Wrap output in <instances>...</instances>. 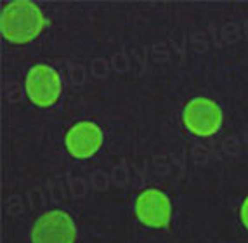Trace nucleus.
I'll list each match as a JSON object with an SVG mask.
<instances>
[{"label": "nucleus", "mask_w": 248, "mask_h": 243, "mask_svg": "<svg viewBox=\"0 0 248 243\" xmlns=\"http://www.w3.org/2000/svg\"><path fill=\"white\" fill-rule=\"evenodd\" d=\"M47 17L35 2L13 0L4 5L0 14V32L11 44H28L33 42L47 28Z\"/></svg>", "instance_id": "f257e3e1"}, {"label": "nucleus", "mask_w": 248, "mask_h": 243, "mask_svg": "<svg viewBox=\"0 0 248 243\" xmlns=\"http://www.w3.org/2000/svg\"><path fill=\"white\" fill-rule=\"evenodd\" d=\"M26 96L35 106L50 108L58 103L62 92L61 75L49 65H35L30 68L25 80Z\"/></svg>", "instance_id": "f03ea898"}, {"label": "nucleus", "mask_w": 248, "mask_h": 243, "mask_svg": "<svg viewBox=\"0 0 248 243\" xmlns=\"http://www.w3.org/2000/svg\"><path fill=\"white\" fill-rule=\"evenodd\" d=\"M182 122L186 129L200 137H212L224 124V113L215 101L207 97H195L184 106Z\"/></svg>", "instance_id": "7ed1b4c3"}, {"label": "nucleus", "mask_w": 248, "mask_h": 243, "mask_svg": "<svg viewBox=\"0 0 248 243\" xmlns=\"http://www.w3.org/2000/svg\"><path fill=\"white\" fill-rule=\"evenodd\" d=\"M30 238L31 243H75L77 226L68 212L49 211L35 221Z\"/></svg>", "instance_id": "20e7f679"}, {"label": "nucleus", "mask_w": 248, "mask_h": 243, "mask_svg": "<svg viewBox=\"0 0 248 243\" xmlns=\"http://www.w3.org/2000/svg\"><path fill=\"white\" fill-rule=\"evenodd\" d=\"M136 217L148 227H167L172 221V203L163 191L149 188L137 194L134 202Z\"/></svg>", "instance_id": "39448f33"}, {"label": "nucleus", "mask_w": 248, "mask_h": 243, "mask_svg": "<svg viewBox=\"0 0 248 243\" xmlns=\"http://www.w3.org/2000/svg\"><path fill=\"white\" fill-rule=\"evenodd\" d=\"M103 143V130L94 122H78V124H75L66 132V137H64L66 151L73 158H78V160L94 157L95 153L101 149Z\"/></svg>", "instance_id": "423d86ee"}, {"label": "nucleus", "mask_w": 248, "mask_h": 243, "mask_svg": "<svg viewBox=\"0 0 248 243\" xmlns=\"http://www.w3.org/2000/svg\"><path fill=\"white\" fill-rule=\"evenodd\" d=\"M241 38V26L238 25V23H234V21H229V23H226V25L222 26V30H220V40L224 42V44H234V42H238Z\"/></svg>", "instance_id": "0eeeda50"}, {"label": "nucleus", "mask_w": 248, "mask_h": 243, "mask_svg": "<svg viewBox=\"0 0 248 243\" xmlns=\"http://www.w3.org/2000/svg\"><path fill=\"white\" fill-rule=\"evenodd\" d=\"M28 202L31 211H37L40 207H46L47 203L50 202L49 194H47V190H42V188H31L28 191Z\"/></svg>", "instance_id": "6e6552de"}, {"label": "nucleus", "mask_w": 248, "mask_h": 243, "mask_svg": "<svg viewBox=\"0 0 248 243\" xmlns=\"http://www.w3.org/2000/svg\"><path fill=\"white\" fill-rule=\"evenodd\" d=\"M4 92H5V97H7L9 103H19L21 99L25 97V89L16 82V80H11L4 85Z\"/></svg>", "instance_id": "1a4fd4ad"}, {"label": "nucleus", "mask_w": 248, "mask_h": 243, "mask_svg": "<svg viewBox=\"0 0 248 243\" xmlns=\"http://www.w3.org/2000/svg\"><path fill=\"white\" fill-rule=\"evenodd\" d=\"M191 157H193V162L198 165H205L208 162H212V158H215V155L212 153L210 148L203 145H195L193 149H191Z\"/></svg>", "instance_id": "9d476101"}, {"label": "nucleus", "mask_w": 248, "mask_h": 243, "mask_svg": "<svg viewBox=\"0 0 248 243\" xmlns=\"http://www.w3.org/2000/svg\"><path fill=\"white\" fill-rule=\"evenodd\" d=\"M5 212L11 217H19L25 212V203H23V198L19 194H13V196L7 198L5 202Z\"/></svg>", "instance_id": "9b49d317"}, {"label": "nucleus", "mask_w": 248, "mask_h": 243, "mask_svg": "<svg viewBox=\"0 0 248 243\" xmlns=\"http://www.w3.org/2000/svg\"><path fill=\"white\" fill-rule=\"evenodd\" d=\"M109 178H111V181L115 182L116 186H125L128 181H130V172H128V167L125 163L115 165Z\"/></svg>", "instance_id": "f8f14e48"}, {"label": "nucleus", "mask_w": 248, "mask_h": 243, "mask_svg": "<svg viewBox=\"0 0 248 243\" xmlns=\"http://www.w3.org/2000/svg\"><path fill=\"white\" fill-rule=\"evenodd\" d=\"M109 66H111V63H108L104 58H95L91 61V73L95 79H106L109 73Z\"/></svg>", "instance_id": "ddd939ff"}, {"label": "nucleus", "mask_w": 248, "mask_h": 243, "mask_svg": "<svg viewBox=\"0 0 248 243\" xmlns=\"http://www.w3.org/2000/svg\"><path fill=\"white\" fill-rule=\"evenodd\" d=\"M47 194H49L50 202H62L66 198V191L64 186L59 181H49L47 182Z\"/></svg>", "instance_id": "4468645a"}, {"label": "nucleus", "mask_w": 248, "mask_h": 243, "mask_svg": "<svg viewBox=\"0 0 248 243\" xmlns=\"http://www.w3.org/2000/svg\"><path fill=\"white\" fill-rule=\"evenodd\" d=\"M220 149H222L226 155H229V157H236V155H240V151H241L240 139H238L236 136L224 137L222 143H220Z\"/></svg>", "instance_id": "2eb2a0df"}, {"label": "nucleus", "mask_w": 248, "mask_h": 243, "mask_svg": "<svg viewBox=\"0 0 248 243\" xmlns=\"http://www.w3.org/2000/svg\"><path fill=\"white\" fill-rule=\"evenodd\" d=\"M70 193L75 198H83L89 193V184L83 178H71L70 179Z\"/></svg>", "instance_id": "dca6fc26"}, {"label": "nucleus", "mask_w": 248, "mask_h": 243, "mask_svg": "<svg viewBox=\"0 0 248 243\" xmlns=\"http://www.w3.org/2000/svg\"><path fill=\"white\" fill-rule=\"evenodd\" d=\"M111 68L118 73H127L130 70V59L125 52H115L111 58Z\"/></svg>", "instance_id": "f3484780"}, {"label": "nucleus", "mask_w": 248, "mask_h": 243, "mask_svg": "<svg viewBox=\"0 0 248 243\" xmlns=\"http://www.w3.org/2000/svg\"><path fill=\"white\" fill-rule=\"evenodd\" d=\"M87 79V71L82 65H71L70 66V80L73 85H83Z\"/></svg>", "instance_id": "a211bd4d"}, {"label": "nucleus", "mask_w": 248, "mask_h": 243, "mask_svg": "<svg viewBox=\"0 0 248 243\" xmlns=\"http://www.w3.org/2000/svg\"><path fill=\"white\" fill-rule=\"evenodd\" d=\"M191 44L198 52H207L208 50V35L203 32H196L191 35Z\"/></svg>", "instance_id": "6ab92c4d"}, {"label": "nucleus", "mask_w": 248, "mask_h": 243, "mask_svg": "<svg viewBox=\"0 0 248 243\" xmlns=\"http://www.w3.org/2000/svg\"><path fill=\"white\" fill-rule=\"evenodd\" d=\"M91 182H92V188H94L95 191H106L108 186H109V178H108L104 172L97 170V172L92 174Z\"/></svg>", "instance_id": "aec40b11"}, {"label": "nucleus", "mask_w": 248, "mask_h": 243, "mask_svg": "<svg viewBox=\"0 0 248 243\" xmlns=\"http://www.w3.org/2000/svg\"><path fill=\"white\" fill-rule=\"evenodd\" d=\"M151 58H153L156 63L169 61L170 52H169V49L165 47V44H155V46L151 47Z\"/></svg>", "instance_id": "412c9836"}, {"label": "nucleus", "mask_w": 248, "mask_h": 243, "mask_svg": "<svg viewBox=\"0 0 248 243\" xmlns=\"http://www.w3.org/2000/svg\"><path fill=\"white\" fill-rule=\"evenodd\" d=\"M134 58H136L137 65H141V68L144 70L148 65V50L144 46H136L134 47Z\"/></svg>", "instance_id": "4be33fe9"}, {"label": "nucleus", "mask_w": 248, "mask_h": 243, "mask_svg": "<svg viewBox=\"0 0 248 243\" xmlns=\"http://www.w3.org/2000/svg\"><path fill=\"white\" fill-rule=\"evenodd\" d=\"M153 165H155V169L158 170V172L161 174H167L170 169V165L169 162H167V157H155L153 158Z\"/></svg>", "instance_id": "5701e85b"}, {"label": "nucleus", "mask_w": 248, "mask_h": 243, "mask_svg": "<svg viewBox=\"0 0 248 243\" xmlns=\"http://www.w3.org/2000/svg\"><path fill=\"white\" fill-rule=\"evenodd\" d=\"M240 217H241V223H243V226L248 229V196L245 198L243 205H241V211H240Z\"/></svg>", "instance_id": "b1692460"}, {"label": "nucleus", "mask_w": 248, "mask_h": 243, "mask_svg": "<svg viewBox=\"0 0 248 243\" xmlns=\"http://www.w3.org/2000/svg\"><path fill=\"white\" fill-rule=\"evenodd\" d=\"M245 145H247V149H248V132H247V136H245Z\"/></svg>", "instance_id": "393cba45"}]
</instances>
